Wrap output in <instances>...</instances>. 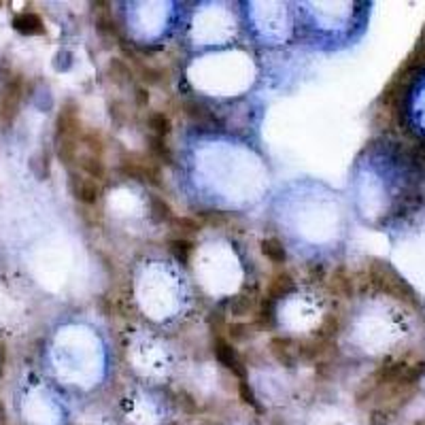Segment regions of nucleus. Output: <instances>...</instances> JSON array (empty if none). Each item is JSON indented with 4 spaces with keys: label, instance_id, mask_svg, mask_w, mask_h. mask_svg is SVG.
<instances>
[{
    "label": "nucleus",
    "instance_id": "nucleus-1",
    "mask_svg": "<svg viewBox=\"0 0 425 425\" xmlns=\"http://www.w3.org/2000/svg\"><path fill=\"white\" fill-rule=\"evenodd\" d=\"M370 283L381 291V294H387L400 302H407V304H413L417 306V294L413 291V287L387 264V262H381V259H372L370 264Z\"/></svg>",
    "mask_w": 425,
    "mask_h": 425
},
{
    "label": "nucleus",
    "instance_id": "nucleus-2",
    "mask_svg": "<svg viewBox=\"0 0 425 425\" xmlns=\"http://www.w3.org/2000/svg\"><path fill=\"white\" fill-rule=\"evenodd\" d=\"M119 173L126 177V179H134L139 183H149L154 188H160L162 185V171H160V164L149 156H139V154H130V156H124L122 162H119Z\"/></svg>",
    "mask_w": 425,
    "mask_h": 425
},
{
    "label": "nucleus",
    "instance_id": "nucleus-3",
    "mask_svg": "<svg viewBox=\"0 0 425 425\" xmlns=\"http://www.w3.org/2000/svg\"><path fill=\"white\" fill-rule=\"evenodd\" d=\"M21 94H23V79L21 75H15L4 83L0 92V119L4 126H11L15 122L21 104Z\"/></svg>",
    "mask_w": 425,
    "mask_h": 425
},
{
    "label": "nucleus",
    "instance_id": "nucleus-4",
    "mask_svg": "<svg viewBox=\"0 0 425 425\" xmlns=\"http://www.w3.org/2000/svg\"><path fill=\"white\" fill-rule=\"evenodd\" d=\"M83 134L79 104L75 100H66L55 117V139H75L79 141Z\"/></svg>",
    "mask_w": 425,
    "mask_h": 425
},
{
    "label": "nucleus",
    "instance_id": "nucleus-5",
    "mask_svg": "<svg viewBox=\"0 0 425 425\" xmlns=\"http://www.w3.org/2000/svg\"><path fill=\"white\" fill-rule=\"evenodd\" d=\"M68 188H70V194L75 196V200H79L81 205H96L102 196V188L98 185V181L85 177V175H79V173H70V179H68Z\"/></svg>",
    "mask_w": 425,
    "mask_h": 425
},
{
    "label": "nucleus",
    "instance_id": "nucleus-6",
    "mask_svg": "<svg viewBox=\"0 0 425 425\" xmlns=\"http://www.w3.org/2000/svg\"><path fill=\"white\" fill-rule=\"evenodd\" d=\"M215 355H217V362L225 370H230L234 377H238V381H247V366H244V362L240 360L238 351L232 347L230 340L215 338Z\"/></svg>",
    "mask_w": 425,
    "mask_h": 425
},
{
    "label": "nucleus",
    "instance_id": "nucleus-7",
    "mask_svg": "<svg viewBox=\"0 0 425 425\" xmlns=\"http://www.w3.org/2000/svg\"><path fill=\"white\" fill-rule=\"evenodd\" d=\"M13 28L23 36H41L45 34V21L38 13L23 11L13 17Z\"/></svg>",
    "mask_w": 425,
    "mask_h": 425
},
{
    "label": "nucleus",
    "instance_id": "nucleus-8",
    "mask_svg": "<svg viewBox=\"0 0 425 425\" xmlns=\"http://www.w3.org/2000/svg\"><path fill=\"white\" fill-rule=\"evenodd\" d=\"M270 353L279 364L291 368L298 362V343H294L291 338H272Z\"/></svg>",
    "mask_w": 425,
    "mask_h": 425
},
{
    "label": "nucleus",
    "instance_id": "nucleus-9",
    "mask_svg": "<svg viewBox=\"0 0 425 425\" xmlns=\"http://www.w3.org/2000/svg\"><path fill=\"white\" fill-rule=\"evenodd\" d=\"M183 111H185V115L192 119V124H196V126H200V128H219L221 126V122L217 119V115L209 111L207 107H203V104H198V102H192V100H188V102H183Z\"/></svg>",
    "mask_w": 425,
    "mask_h": 425
},
{
    "label": "nucleus",
    "instance_id": "nucleus-10",
    "mask_svg": "<svg viewBox=\"0 0 425 425\" xmlns=\"http://www.w3.org/2000/svg\"><path fill=\"white\" fill-rule=\"evenodd\" d=\"M126 53L130 55V62L134 64V68H136V72H139V77H141V81L145 83V85H160L162 81H164V70L162 68H156V66H151V64H145L134 51H130L128 47H126Z\"/></svg>",
    "mask_w": 425,
    "mask_h": 425
},
{
    "label": "nucleus",
    "instance_id": "nucleus-11",
    "mask_svg": "<svg viewBox=\"0 0 425 425\" xmlns=\"http://www.w3.org/2000/svg\"><path fill=\"white\" fill-rule=\"evenodd\" d=\"M330 351H332V343L323 340V338H315V340L298 345V357H302L304 362H317V360L326 357Z\"/></svg>",
    "mask_w": 425,
    "mask_h": 425
},
{
    "label": "nucleus",
    "instance_id": "nucleus-12",
    "mask_svg": "<svg viewBox=\"0 0 425 425\" xmlns=\"http://www.w3.org/2000/svg\"><path fill=\"white\" fill-rule=\"evenodd\" d=\"M225 334L230 336V343H249L253 340L257 334H259V326L255 321L251 323H244V321H236V323H230L225 328Z\"/></svg>",
    "mask_w": 425,
    "mask_h": 425
},
{
    "label": "nucleus",
    "instance_id": "nucleus-13",
    "mask_svg": "<svg viewBox=\"0 0 425 425\" xmlns=\"http://www.w3.org/2000/svg\"><path fill=\"white\" fill-rule=\"evenodd\" d=\"M77 166L81 168V173L94 181L102 179L107 168H104V162L102 158H96V156H90V154H79L77 156Z\"/></svg>",
    "mask_w": 425,
    "mask_h": 425
},
{
    "label": "nucleus",
    "instance_id": "nucleus-14",
    "mask_svg": "<svg viewBox=\"0 0 425 425\" xmlns=\"http://www.w3.org/2000/svg\"><path fill=\"white\" fill-rule=\"evenodd\" d=\"M55 156L64 166L77 164L79 156V141L75 139H55Z\"/></svg>",
    "mask_w": 425,
    "mask_h": 425
},
{
    "label": "nucleus",
    "instance_id": "nucleus-15",
    "mask_svg": "<svg viewBox=\"0 0 425 425\" xmlns=\"http://www.w3.org/2000/svg\"><path fill=\"white\" fill-rule=\"evenodd\" d=\"M294 291V279L287 272H276L272 274L270 283H268V298L276 300V298H285L287 294Z\"/></svg>",
    "mask_w": 425,
    "mask_h": 425
},
{
    "label": "nucleus",
    "instance_id": "nucleus-16",
    "mask_svg": "<svg viewBox=\"0 0 425 425\" xmlns=\"http://www.w3.org/2000/svg\"><path fill=\"white\" fill-rule=\"evenodd\" d=\"M147 147H149L151 158H154L158 164H166V166L173 164V151H171L166 139H160V136L149 134V139H147Z\"/></svg>",
    "mask_w": 425,
    "mask_h": 425
},
{
    "label": "nucleus",
    "instance_id": "nucleus-17",
    "mask_svg": "<svg viewBox=\"0 0 425 425\" xmlns=\"http://www.w3.org/2000/svg\"><path fill=\"white\" fill-rule=\"evenodd\" d=\"M149 212H151L154 221H158V223H171L175 217L168 200L158 194H149Z\"/></svg>",
    "mask_w": 425,
    "mask_h": 425
},
{
    "label": "nucleus",
    "instance_id": "nucleus-18",
    "mask_svg": "<svg viewBox=\"0 0 425 425\" xmlns=\"http://www.w3.org/2000/svg\"><path fill=\"white\" fill-rule=\"evenodd\" d=\"M255 311V298L249 294H238L227 302V313L232 317H247Z\"/></svg>",
    "mask_w": 425,
    "mask_h": 425
},
{
    "label": "nucleus",
    "instance_id": "nucleus-19",
    "mask_svg": "<svg viewBox=\"0 0 425 425\" xmlns=\"http://www.w3.org/2000/svg\"><path fill=\"white\" fill-rule=\"evenodd\" d=\"M262 253L272 262V264H285L287 259V251H285V244L279 240V238H264L262 244H259Z\"/></svg>",
    "mask_w": 425,
    "mask_h": 425
},
{
    "label": "nucleus",
    "instance_id": "nucleus-20",
    "mask_svg": "<svg viewBox=\"0 0 425 425\" xmlns=\"http://www.w3.org/2000/svg\"><path fill=\"white\" fill-rule=\"evenodd\" d=\"M330 289H332L336 296H340V298H351V296H353V281H351V276L347 274L345 268H338V270L334 272V276H332V281H330Z\"/></svg>",
    "mask_w": 425,
    "mask_h": 425
},
{
    "label": "nucleus",
    "instance_id": "nucleus-21",
    "mask_svg": "<svg viewBox=\"0 0 425 425\" xmlns=\"http://www.w3.org/2000/svg\"><path fill=\"white\" fill-rule=\"evenodd\" d=\"M96 30L100 36L104 38H117L119 36V30H117V23L115 19L111 17V13L107 9H98V15H96Z\"/></svg>",
    "mask_w": 425,
    "mask_h": 425
},
{
    "label": "nucleus",
    "instance_id": "nucleus-22",
    "mask_svg": "<svg viewBox=\"0 0 425 425\" xmlns=\"http://www.w3.org/2000/svg\"><path fill=\"white\" fill-rule=\"evenodd\" d=\"M109 75L111 79L117 83V85H128L132 81V70H130V64L122 58H113L109 62Z\"/></svg>",
    "mask_w": 425,
    "mask_h": 425
},
{
    "label": "nucleus",
    "instance_id": "nucleus-23",
    "mask_svg": "<svg viewBox=\"0 0 425 425\" xmlns=\"http://www.w3.org/2000/svg\"><path fill=\"white\" fill-rule=\"evenodd\" d=\"M147 124H149L151 134H154V136H160V139H166V136L171 134V130H173L171 117H168L166 113H162V111H154V113L149 115Z\"/></svg>",
    "mask_w": 425,
    "mask_h": 425
},
{
    "label": "nucleus",
    "instance_id": "nucleus-24",
    "mask_svg": "<svg viewBox=\"0 0 425 425\" xmlns=\"http://www.w3.org/2000/svg\"><path fill=\"white\" fill-rule=\"evenodd\" d=\"M79 143L85 147V154H90V156H96V158H102L104 143H102V136H100L98 132H94V130H90V132H83V134H81V139H79Z\"/></svg>",
    "mask_w": 425,
    "mask_h": 425
},
{
    "label": "nucleus",
    "instance_id": "nucleus-25",
    "mask_svg": "<svg viewBox=\"0 0 425 425\" xmlns=\"http://www.w3.org/2000/svg\"><path fill=\"white\" fill-rule=\"evenodd\" d=\"M168 247H171V251H173V255L181 262V264H190V255H192V251H194V242L190 240V238H173L171 242H168Z\"/></svg>",
    "mask_w": 425,
    "mask_h": 425
},
{
    "label": "nucleus",
    "instance_id": "nucleus-26",
    "mask_svg": "<svg viewBox=\"0 0 425 425\" xmlns=\"http://www.w3.org/2000/svg\"><path fill=\"white\" fill-rule=\"evenodd\" d=\"M171 225H173V230H177L181 234L179 238H188V236H192L200 230V223L192 217H173Z\"/></svg>",
    "mask_w": 425,
    "mask_h": 425
},
{
    "label": "nucleus",
    "instance_id": "nucleus-27",
    "mask_svg": "<svg viewBox=\"0 0 425 425\" xmlns=\"http://www.w3.org/2000/svg\"><path fill=\"white\" fill-rule=\"evenodd\" d=\"M30 166H32V171L36 173V177L38 179H47L49 177V171H51V162H49V151H45V149H41L34 158H32V162H30Z\"/></svg>",
    "mask_w": 425,
    "mask_h": 425
},
{
    "label": "nucleus",
    "instance_id": "nucleus-28",
    "mask_svg": "<svg viewBox=\"0 0 425 425\" xmlns=\"http://www.w3.org/2000/svg\"><path fill=\"white\" fill-rule=\"evenodd\" d=\"M259 328H270L272 323H274V300H270V298H264L262 300V304H259V317H257V321H255Z\"/></svg>",
    "mask_w": 425,
    "mask_h": 425
},
{
    "label": "nucleus",
    "instance_id": "nucleus-29",
    "mask_svg": "<svg viewBox=\"0 0 425 425\" xmlns=\"http://www.w3.org/2000/svg\"><path fill=\"white\" fill-rule=\"evenodd\" d=\"M177 407H179L185 415H196V413H198V402H196V398H194L190 392H185V389H179V392H177Z\"/></svg>",
    "mask_w": 425,
    "mask_h": 425
},
{
    "label": "nucleus",
    "instance_id": "nucleus-30",
    "mask_svg": "<svg viewBox=\"0 0 425 425\" xmlns=\"http://www.w3.org/2000/svg\"><path fill=\"white\" fill-rule=\"evenodd\" d=\"M238 394H240V400H242L244 404H249L251 409H255L257 413H262V407H259V402H257V398H255V394H253V389L249 387L247 381H240V383H238Z\"/></svg>",
    "mask_w": 425,
    "mask_h": 425
},
{
    "label": "nucleus",
    "instance_id": "nucleus-31",
    "mask_svg": "<svg viewBox=\"0 0 425 425\" xmlns=\"http://www.w3.org/2000/svg\"><path fill=\"white\" fill-rule=\"evenodd\" d=\"M321 334H319V338H323V340H334V336H336V332H338V319L336 317H326V321H323V326H321V330H319Z\"/></svg>",
    "mask_w": 425,
    "mask_h": 425
},
{
    "label": "nucleus",
    "instance_id": "nucleus-32",
    "mask_svg": "<svg viewBox=\"0 0 425 425\" xmlns=\"http://www.w3.org/2000/svg\"><path fill=\"white\" fill-rule=\"evenodd\" d=\"M424 62H425V30L421 41H419V45H417V49L413 51V55H411L409 62H407V68H415V66H419V64H424Z\"/></svg>",
    "mask_w": 425,
    "mask_h": 425
},
{
    "label": "nucleus",
    "instance_id": "nucleus-33",
    "mask_svg": "<svg viewBox=\"0 0 425 425\" xmlns=\"http://www.w3.org/2000/svg\"><path fill=\"white\" fill-rule=\"evenodd\" d=\"M209 326H211V332L215 338H223V334H225L223 330H225L227 326H225V317H223L221 313H215V315H212L211 319H209Z\"/></svg>",
    "mask_w": 425,
    "mask_h": 425
},
{
    "label": "nucleus",
    "instance_id": "nucleus-34",
    "mask_svg": "<svg viewBox=\"0 0 425 425\" xmlns=\"http://www.w3.org/2000/svg\"><path fill=\"white\" fill-rule=\"evenodd\" d=\"M134 102L141 109L149 104V92H147V87H134Z\"/></svg>",
    "mask_w": 425,
    "mask_h": 425
},
{
    "label": "nucleus",
    "instance_id": "nucleus-35",
    "mask_svg": "<svg viewBox=\"0 0 425 425\" xmlns=\"http://www.w3.org/2000/svg\"><path fill=\"white\" fill-rule=\"evenodd\" d=\"M205 219L211 223V225H219V223H225L227 221V215H223V212H205Z\"/></svg>",
    "mask_w": 425,
    "mask_h": 425
},
{
    "label": "nucleus",
    "instance_id": "nucleus-36",
    "mask_svg": "<svg viewBox=\"0 0 425 425\" xmlns=\"http://www.w3.org/2000/svg\"><path fill=\"white\" fill-rule=\"evenodd\" d=\"M4 366H6V347L0 340V379L4 377Z\"/></svg>",
    "mask_w": 425,
    "mask_h": 425
},
{
    "label": "nucleus",
    "instance_id": "nucleus-37",
    "mask_svg": "<svg viewBox=\"0 0 425 425\" xmlns=\"http://www.w3.org/2000/svg\"><path fill=\"white\" fill-rule=\"evenodd\" d=\"M100 308L104 311V317H111V304L107 298H100Z\"/></svg>",
    "mask_w": 425,
    "mask_h": 425
},
{
    "label": "nucleus",
    "instance_id": "nucleus-38",
    "mask_svg": "<svg viewBox=\"0 0 425 425\" xmlns=\"http://www.w3.org/2000/svg\"><path fill=\"white\" fill-rule=\"evenodd\" d=\"M6 424V409H4V402L0 400V425Z\"/></svg>",
    "mask_w": 425,
    "mask_h": 425
},
{
    "label": "nucleus",
    "instance_id": "nucleus-39",
    "mask_svg": "<svg viewBox=\"0 0 425 425\" xmlns=\"http://www.w3.org/2000/svg\"><path fill=\"white\" fill-rule=\"evenodd\" d=\"M415 425H425V417H421L419 421H415Z\"/></svg>",
    "mask_w": 425,
    "mask_h": 425
}]
</instances>
